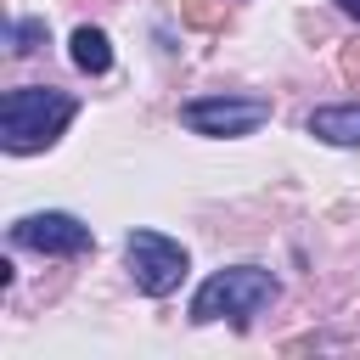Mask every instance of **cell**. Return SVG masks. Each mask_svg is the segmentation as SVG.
Masks as SVG:
<instances>
[{
	"mask_svg": "<svg viewBox=\"0 0 360 360\" xmlns=\"http://www.w3.org/2000/svg\"><path fill=\"white\" fill-rule=\"evenodd\" d=\"M79 101L68 90H51V84H17L0 96V146L11 158H28V152H45L68 124H73Z\"/></svg>",
	"mask_w": 360,
	"mask_h": 360,
	"instance_id": "cell-1",
	"label": "cell"
},
{
	"mask_svg": "<svg viewBox=\"0 0 360 360\" xmlns=\"http://www.w3.org/2000/svg\"><path fill=\"white\" fill-rule=\"evenodd\" d=\"M276 292H281V287H276L270 270H259V264H231V270H214V276L197 287L191 321H197V326H208V321H236V326H248Z\"/></svg>",
	"mask_w": 360,
	"mask_h": 360,
	"instance_id": "cell-2",
	"label": "cell"
},
{
	"mask_svg": "<svg viewBox=\"0 0 360 360\" xmlns=\"http://www.w3.org/2000/svg\"><path fill=\"white\" fill-rule=\"evenodd\" d=\"M124 259H129V276H135V287L146 298H169L191 270V253L163 231H129L124 236Z\"/></svg>",
	"mask_w": 360,
	"mask_h": 360,
	"instance_id": "cell-3",
	"label": "cell"
},
{
	"mask_svg": "<svg viewBox=\"0 0 360 360\" xmlns=\"http://www.w3.org/2000/svg\"><path fill=\"white\" fill-rule=\"evenodd\" d=\"M270 118L264 96H197L180 107V124L191 135H253Z\"/></svg>",
	"mask_w": 360,
	"mask_h": 360,
	"instance_id": "cell-4",
	"label": "cell"
},
{
	"mask_svg": "<svg viewBox=\"0 0 360 360\" xmlns=\"http://www.w3.org/2000/svg\"><path fill=\"white\" fill-rule=\"evenodd\" d=\"M11 242H17V248H34V253H51V259H79V253H90V248H96L90 225H84V219H73V214H62V208L22 214V219L11 225Z\"/></svg>",
	"mask_w": 360,
	"mask_h": 360,
	"instance_id": "cell-5",
	"label": "cell"
},
{
	"mask_svg": "<svg viewBox=\"0 0 360 360\" xmlns=\"http://www.w3.org/2000/svg\"><path fill=\"white\" fill-rule=\"evenodd\" d=\"M315 141L326 146H360V101H338V107H315L304 124Z\"/></svg>",
	"mask_w": 360,
	"mask_h": 360,
	"instance_id": "cell-6",
	"label": "cell"
},
{
	"mask_svg": "<svg viewBox=\"0 0 360 360\" xmlns=\"http://www.w3.org/2000/svg\"><path fill=\"white\" fill-rule=\"evenodd\" d=\"M68 56H73V68L79 73H107L112 68V45H107V34L101 28H73V39H68Z\"/></svg>",
	"mask_w": 360,
	"mask_h": 360,
	"instance_id": "cell-7",
	"label": "cell"
},
{
	"mask_svg": "<svg viewBox=\"0 0 360 360\" xmlns=\"http://www.w3.org/2000/svg\"><path fill=\"white\" fill-rule=\"evenodd\" d=\"M6 45H11V56L39 51V45H45V22H39V17H17V22H6Z\"/></svg>",
	"mask_w": 360,
	"mask_h": 360,
	"instance_id": "cell-8",
	"label": "cell"
},
{
	"mask_svg": "<svg viewBox=\"0 0 360 360\" xmlns=\"http://www.w3.org/2000/svg\"><path fill=\"white\" fill-rule=\"evenodd\" d=\"M338 11H343V17H354V22H360V0H338Z\"/></svg>",
	"mask_w": 360,
	"mask_h": 360,
	"instance_id": "cell-9",
	"label": "cell"
}]
</instances>
